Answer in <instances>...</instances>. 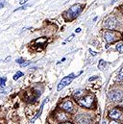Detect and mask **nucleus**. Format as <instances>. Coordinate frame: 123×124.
Returning <instances> with one entry per match:
<instances>
[{
  "instance_id": "f257e3e1",
  "label": "nucleus",
  "mask_w": 123,
  "mask_h": 124,
  "mask_svg": "<svg viewBox=\"0 0 123 124\" xmlns=\"http://www.w3.org/2000/svg\"><path fill=\"white\" fill-rule=\"evenodd\" d=\"M82 12V8H81V5L77 4V5H74L72 6L67 12H66V15H67V17L69 19H73L75 17L78 16V15Z\"/></svg>"
},
{
  "instance_id": "f03ea898",
  "label": "nucleus",
  "mask_w": 123,
  "mask_h": 124,
  "mask_svg": "<svg viewBox=\"0 0 123 124\" xmlns=\"http://www.w3.org/2000/svg\"><path fill=\"white\" fill-rule=\"evenodd\" d=\"M74 78H75V75H74L73 73H71L70 75L65 76L64 78H62V81L59 83L58 87H57V91H58V92H60V91L62 90L64 87H66L67 85H69V84L74 80Z\"/></svg>"
},
{
  "instance_id": "7ed1b4c3",
  "label": "nucleus",
  "mask_w": 123,
  "mask_h": 124,
  "mask_svg": "<svg viewBox=\"0 0 123 124\" xmlns=\"http://www.w3.org/2000/svg\"><path fill=\"white\" fill-rule=\"evenodd\" d=\"M92 101H93L92 96H91V95H88V96H86V97H84V98L79 99V100H78V103H79L81 106H83V107L90 108V107L92 106Z\"/></svg>"
},
{
  "instance_id": "20e7f679",
  "label": "nucleus",
  "mask_w": 123,
  "mask_h": 124,
  "mask_svg": "<svg viewBox=\"0 0 123 124\" xmlns=\"http://www.w3.org/2000/svg\"><path fill=\"white\" fill-rule=\"evenodd\" d=\"M116 24H117V21L115 16H110L105 21V26L109 29H115L116 27Z\"/></svg>"
},
{
  "instance_id": "39448f33",
  "label": "nucleus",
  "mask_w": 123,
  "mask_h": 124,
  "mask_svg": "<svg viewBox=\"0 0 123 124\" xmlns=\"http://www.w3.org/2000/svg\"><path fill=\"white\" fill-rule=\"evenodd\" d=\"M76 121L78 124H91L92 119L88 115H80L76 117Z\"/></svg>"
},
{
  "instance_id": "423d86ee",
  "label": "nucleus",
  "mask_w": 123,
  "mask_h": 124,
  "mask_svg": "<svg viewBox=\"0 0 123 124\" xmlns=\"http://www.w3.org/2000/svg\"><path fill=\"white\" fill-rule=\"evenodd\" d=\"M123 97V93L121 92H111L109 93V98L112 101H120Z\"/></svg>"
},
{
  "instance_id": "0eeeda50",
  "label": "nucleus",
  "mask_w": 123,
  "mask_h": 124,
  "mask_svg": "<svg viewBox=\"0 0 123 124\" xmlns=\"http://www.w3.org/2000/svg\"><path fill=\"white\" fill-rule=\"evenodd\" d=\"M121 116H122L121 112H120L119 110H117V109H113V110L109 113V116H110L111 118H113V119H119V118L121 117Z\"/></svg>"
},
{
  "instance_id": "6e6552de",
  "label": "nucleus",
  "mask_w": 123,
  "mask_h": 124,
  "mask_svg": "<svg viewBox=\"0 0 123 124\" xmlns=\"http://www.w3.org/2000/svg\"><path fill=\"white\" fill-rule=\"evenodd\" d=\"M104 39H106L107 42H112V41H114L115 39V36L112 32H106L104 34Z\"/></svg>"
},
{
  "instance_id": "1a4fd4ad",
  "label": "nucleus",
  "mask_w": 123,
  "mask_h": 124,
  "mask_svg": "<svg viewBox=\"0 0 123 124\" xmlns=\"http://www.w3.org/2000/svg\"><path fill=\"white\" fill-rule=\"evenodd\" d=\"M62 108L64 111H66V112H71L72 109H73V105H72V103H71L70 101H65V102L62 105Z\"/></svg>"
},
{
  "instance_id": "9d476101",
  "label": "nucleus",
  "mask_w": 123,
  "mask_h": 124,
  "mask_svg": "<svg viewBox=\"0 0 123 124\" xmlns=\"http://www.w3.org/2000/svg\"><path fill=\"white\" fill-rule=\"evenodd\" d=\"M107 65H108V63L105 62L104 60H100V61H99V63H98V68H99L100 70L104 71V70L106 69Z\"/></svg>"
},
{
  "instance_id": "9b49d317",
  "label": "nucleus",
  "mask_w": 123,
  "mask_h": 124,
  "mask_svg": "<svg viewBox=\"0 0 123 124\" xmlns=\"http://www.w3.org/2000/svg\"><path fill=\"white\" fill-rule=\"evenodd\" d=\"M43 105H44V102L42 103V105H41V107H40V109H39L38 113V114L36 115V116H35V117H34V118H33V119L31 120V122H34V121H35V120H36V119H37L38 117H39V116H40V114H41V112H42V108H43Z\"/></svg>"
},
{
  "instance_id": "f8f14e48",
  "label": "nucleus",
  "mask_w": 123,
  "mask_h": 124,
  "mask_svg": "<svg viewBox=\"0 0 123 124\" xmlns=\"http://www.w3.org/2000/svg\"><path fill=\"white\" fill-rule=\"evenodd\" d=\"M23 75H24V74H23L21 71H17V72H16V73L14 75V77H13V78H14V80H17L19 77H22Z\"/></svg>"
},
{
  "instance_id": "ddd939ff",
  "label": "nucleus",
  "mask_w": 123,
  "mask_h": 124,
  "mask_svg": "<svg viewBox=\"0 0 123 124\" xmlns=\"http://www.w3.org/2000/svg\"><path fill=\"white\" fill-rule=\"evenodd\" d=\"M6 81H7V77H2V78H0V86H1V87H5Z\"/></svg>"
},
{
  "instance_id": "4468645a",
  "label": "nucleus",
  "mask_w": 123,
  "mask_h": 124,
  "mask_svg": "<svg viewBox=\"0 0 123 124\" xmlns=\"http://www.w3.org/2000/svg\"><path fill=\"white\" fill-rule=\"evenodd\" d=\"M116 50L120 53H123V43H118L116 45Z\"/></svg>"
},
{
  "instance_id": "2eb2a0df",
  "label": "nucleus",
  "mask_w": 123,
  "mask_h": 124,
  "mask_svg": "<svg viewBox=\"0 0 123 124\" xmlns=\"http://www.w3.org/2000/svg\"><path fill=\"white\" fill-rule=\"evenodd\" d=\"M27 8H29V5H23L22 7H19V8H17V9H15V12H17V11H19V10H25V9H27Z\"/></svg>"
},
{
  "instance_id": "dca6fc26",
  "label": "nucleus",
  "mask_w": 123,
  "mask_h": 124,
  "mask_svg": "<svg viewBox=\"0 0 123 124\" xmlns=\"http://www.w3.org/2000/svg\"><path fill=\"white\" fill-rule=\"evenodd\" d=\"M59 116H59V119H60L61 121H64V120H66V116H65V115H64V114H60Z\"/></svg>"
},
{
  "instance_id": "f3484780",
  "label": "nucleus",
  "mask_w": 123,
  "mask_h": 124,
  "mask_svg": "<svg viewBox=\"0 0 123 124\" xmlns=\"http://www.w3.org/2000/svg\"><path fill=\"white\" fill-rule=\"evenodd\" d=\"M81 94H82V91H81V90H79V91H76V92L74 93V97H77V98H78V97H79Z\"/></svg>"
},
{
  "instance_id": "a211bd4d",
  "label": "nucleus",
  "mask_w": 123,
  "mask_h": 124,
  "mask_svg": "<svg viewBox=\"0 0 123 124\" xmlns=\"http://www.w3.org/2000/svg\"><path fill=\"white\" fill-rule=\"evenodd\" d=\"M31 62H23L22 63H20V66L21 67H24V66H27L28 64H30Z\"/></svg>"
},
{
  "instance_id": "6ab92c4d",
  "label": "nucleus",
  "mask_w": 123,
  "mask_h": 124,
  "mask_svg": "<svg viewBox=\"0 0 123 124\" xmlns=\"http://www.w3.org/2000/svg\"><path fill=\"white\" fill-rule=\"evenodd\" d=\"M118 77H119V79H123V67L120 69V71H119V75H118Z\"/></svg>"
},
{
  "instance_id": "aec40b11",
  "label": "nucleus",
  "mask_w": 123,
  "mask_h": 124,
  "mask_svg": "<svg viewBox=\"0 0 123 124\" xmlns=\"http://www.w3.org/2000/svg\"><path fill=\"white\" fill-rule=\"evenodd\" d=\"M15 62H17V63H22V62H24V59H23V58H19V59H17Z\"/></svg>"
},
{
  "instance_id": "412c9836",
  "label": "nucleus",
  "mask_w": 123,
  "mask_h": 124,
  "mask_svg": "<svg viewBox=\"0 0 123 124\" xmlns=\"http://www.w3.org/2000/svg\"><path fill=\"white\" fill-rule=\"evenodd\" d=\"M73 38H74V35H71L69 38H67V39H66V41H70V40H71Z\"/></svg>"
},
{
  "instance_id": "4be33fe9",
  "label": "nucleus",
  "mask_w": 123,
  "mask_h": 124,
  "mask_svg": "<svg viewBox=\"0 0 123 124\" xmlns=\"http://www.w3.org/2000/svg\"><path fill=\"white\" fill-rule=\"evenodd\" d=\"M90 53H91V54H92V56H96V54H97V53H96V52H94V51H92V49H90Z\"/></svg>"
},
{
  "instance_id": "5701e85b",
  "label": "nucleus",
  "mask_w": 123,
  "mask_h": 124,
  "mask_svg": "<svg viewBox=\"0 0 123 124\" xmlns=\"http://www.w3.org/2000/svg\"><path fill=\"white\" fill-rule=\"evenodd\" d=\"M95 79H97V76H93V77H91V78H90V81H93V80H95Z\"/></svg>"
},
{
  "instance_id": "b1692460",
  "label": "nucleus",
  "mask_w": 123,
  "mask_h": 124,
  "mask_svg": "<svg viewBox=\"0 0 123 124\" xmlns=\"http://www.w3.org/2000/svg\"><path fill=\"white\" fill-rule=\"evenodd\" d=\"M28 0H19V3L20 4H24V3H26Z\"/></svg>"
},
{
  "instance_id": "393cba45",
  "label": "nucleus",
  "mask_w": 123,
  "mask_h": 124,
  "mask_svg": "<svg viewBox=\"0 0 123 124\" xmlns=\"http://www.w3.org/2000/svg\"><path fill=\"white\" fill-rule=\"evenodd\" d=\"M3 6H4V1H1L0 2V10L3 8Z\"/></svg>"
},
{
  "instance_id": "a878e982",
  "label": "nucleus",
  "mask_w": 123,
  "mask_h": 124,
  "mask_svg": "<svg viewBox=\"0 0 123 124\" xmlns=\"http://www.w3.org/2000/svg\"><path fill=\"white\" fill-rule=\"evenodd\" d=\"M80 31H81V28H77V29L75 30V32H76V33H79Z\"/></svg>"
},
{
  "instance_id": "bb28decb",
  "label": "nucleus",
  "mask_w": 123,
  "mask_h": 124,
  "mask_svg": "<svg viewBox=\"0 0 123 124\" xmlns=\"http://www.w3.org/2000/svg\"><path fill=\"white\" fill-rule=\"evenodd\" d=\"M10 59H11V57H8V58H7V59H6V60H5V62H8V61H9V60H10Z\"/></svg>"
},
{
  "instance_id": "cd10ccee",
  "label": "nucleus",
  "mask_w": 123,
  "mask_h": 124,
  "mask_svg": "<svg viewBox=\"0 0 123 124\" xmlns=\"http://www.w3.org/2000/svg\"><path fill=\"white\" fill-rule=\"evenodd\" d=\"M110 124H119V123H117V122H115V121H113V122H111Z\"/></svg>"
},
{
  "instance_id": "c85d7f7f",
  "label": "nucleus",
  "mask_w": 123,
  "mask_h": 124,
  "mask_svg": "<svg viewBox=\"0 0 123 124\" xmlns=\"http://www.w3.org/2000/svg\"><path fill=\"white\" fill-rule=\"evenodd\" d=\"M103 124H106V122H103Z\"/></svg>"
},
{
  "instance_id": "c756f323",
  "label": "nucleus",
  "mask_w": 123,
  "mask_h": 124,
  "mask_svg": "<svg viewBox=\"0 0 123 124\" xmlns=\"http://www.w3.org/2000/svg\"><path fill=\"white\" fill-rule=\"evenodd\" d=\"M63 124H70V123H63Z\"/></svg>"
}]
</instances>
